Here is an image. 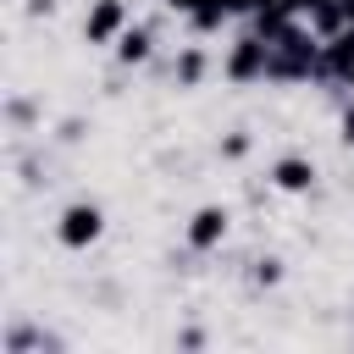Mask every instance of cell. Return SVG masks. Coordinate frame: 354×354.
<instances>
[{
	"label": "cell",
	"instance_id": "obj_4",
	"mask_svg": "<svg viewBox=\"0 0 354 354\" xmlns=\"http://www.w3.org/2000/svg\"><path fill=\"white\" fill-rule=\"evenodd\" d=\"M216 232H221V216H216V210H205V216H199V227H194V243H210Z\"/></svg>",
	"mask_w": 354,
	"mask_h": 354
},
{
	"label": "cell",
	"instance_id": "obj_1",
	"mask_svg": "<svg viewBox=\"0 0 354 354\" xmlns=\"http://www.w3.org/2000/svg\"><path fill=\"white\" fill-rule=\"evenodd\" d=\"M100 232V216L94 210H72L66 216V243H83V238H94Z\"/></svg>",
	"mask_w": 354,
	"mask_h": 354
},
{
	"label": "cell",
	"instance_id": "obj_5",
	"mask_svg": "<svg viewBox=\"0 0 354 354\" xmlns=\"http://www.w3.org/2000/svg\"><path fill=\"white\" fill-rule=\"evenodd\" d=\"M122 55H144V33H127L122 39Z\"/></svg>",
	"mask_w": 354,
	"mask_h": 354
},
{
	"label": "cell",
	"instance_id": "obj_3",
	"mask_svg": "<svg viewBox=\"0 0 354 354\" xmlns=\"http://www.w3.org/2000/svg\"><path fill=\"white\" fill-rule=\"evenodd\" d=\"M277 177H282V188H304V183H310V166H304V160H282Z\"/></svg>",
	"mask_w": 354,
	"mask_h": 354
},
{
	"label": "cell",
	"instance_id": "obj_2",
	"mask_svg": "<svg viewBox=\"0 0 354 354\" xmlns=\"http://www.w3.org/2000/svg\"><path fill=\"white\" fill-rule=\"evenodd\" d=\"M116 17H122V11H116V6H111V0H105V6H100V11H94V17H88V33H94V39H105V33H111V28H116Z\"/></svg>",
	"mask_w": 354,
	"mask_h": 354
}]
</instances>
